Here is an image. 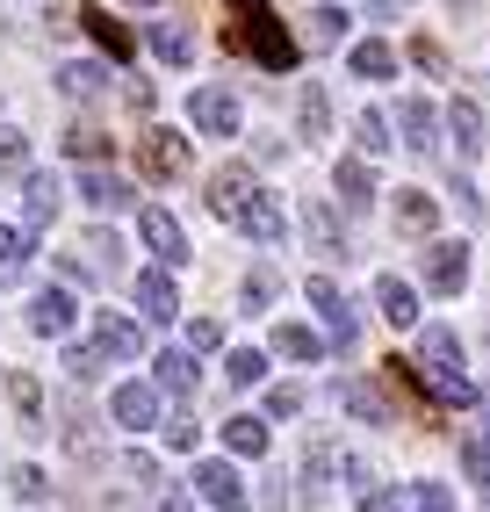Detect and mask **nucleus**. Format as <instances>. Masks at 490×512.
Masks as SVG:
<instances>
[{
    "mask_svg": "<svg viewBox=\"0 0 490 512\" xmlns=\"http://www.w3.org/2000/svg\"><path fill=\"white\" fill-rule=\"evenodd\" d=\"M390 368H397L426 404H476V383L462 375V339H454L447 325H426V339H418V361H390Z\"/></svg>",
    "mask_w": 490,
    "mask_h": 512,
    "instance_id": "obj_1",
    "label": "nucleus"
},
{
    "mask_svg": "<svg viewBox=\"0 0 490 512\" xmlns=\"http://www.w3.org/2000/svg\"><path fill=\"white\" fill-rule=\"evenodd\" d=\"M231 51H253L267 73H289L296 65V37L282 29V15L267 8V0H231Z\"/></svg>",
    "mask_w": 490,
    "mask_h": 512,
    "instance_id": "obj_2",
    "label": "nucleus"
},
{
    "mask_svg": "<svg viewBox=\"0 0 490 512\" xmlns=\"http://www.w3.org/2000/svg\"><path fill=\"white\" fill-rule=\"evenodd\" d=\"M310 311L325 318V332H332V347H339V354H354V347H361V318H354V303L339 296L332 275H310Z\"/></svg>",
    "mask_w": 490,
    "mask_h": 512,
    "instance_id": "obj_3",
    "label": "nucleus"
},
{
    "mask_svg": "<svg viewBox=\"0 0 490 512\" xmlns=\"http://www.w3.org/2000/svg\"><path fill=\"white\" fill-rule=\"evenodd\" d=\"M137 174L145 181H181L188 174V138L181 130H145V138H137Z\"/></svg>",
    "mask_w": 490,
    "mask_h": 512,
    "instance_id": "obj_4",
    "label": "nucleus"
},
{
    "mask_svg": "<svg viewBox=\"0 0 490 512\" xmlns=\"http://www.w3.org/2000/svg\"><path fill=\"white\" fill-rule=\"evenodd\" d=\"M462 282H469V246L462 238H433L426 246V289L433 296H462Z\"/></svg>",
    "mask_w": 490,
    "mask_h": 512,
    "instance_id": "obj_5",
    "label": "nucleus"
},
{
    "mask_svg": "<svg viewBox=\"0 0 490 512\" xmlns=\"http://www.w3.org/2000/svg\"><path fill=\"white\" fill-rule=\"evenodd\" d=\"M188 123L202 130V138H231L238 130V101L224 87H202V94H188Z\"/></svg>",
    "mask_w": 490,
    "mask_h": 512,
    "instance_id": "obj_6",
    "label": "nucleus"
},
{
    "mask_svg": "<svg viewBox=\"0 0 490 512\" xmlns=\"http://www.w3.org/2000/svg\"><path fill=\"white\" fill-rule=\"evenodd\" d=\"M137 231H145V246H152L166 267H188V231L173 224L166 210H137Z\"/></svg>",
    "mask_w": 490,
    "mask_h": 512,
    "instance_id": "obj_7",
    "label": "nucleus"
},
{
    "mask_svg": "<svg viewBox=\"0 0 490 512\" xmlns=\"http://www.w3.org/2000/svg\"><path fill=\"white\" fill-rule=\"evenodd\" d=\"M195 491L217 505V512H245V484L231 462H195Z\"/></svg>",
    "mask_w": 490,
    "mask_h": 512,
    "instance_id": "obj_8",
    "label": "nucleus"
},
{
    "mask_svg": "<svg viewBox=\"0 0 490 512\" xmlns=\"http://www.w3.org/2000/svg\"><path fill=\"white\" fill-rule=\"evenodd\" d=\"M109 412H116V426L145 433V426H159V390H152V383H123V390L109 397Z\"/></svg>",
    "mask_w": 490,
    "mask_h": 512,
    "instance_id": "obj_9",
    "label": "nucleus"
},
{
    "mask_svg": "<svg viewBox=\"0 0 490 512\" xmlns=\"http://www.w3.org/2000/svg\"><path fill=\"white\" fill-rule=\"evenodd\" d=\"M332 188H339V210H368V202H375V166H368V152L361 159H339V174H332Z\"/></svg>",
    "mask_w": 490,
    "mask_h": 512,
    "instance_id": "obj_10",
    "label": "nucleus"
},
{
    "mask_svg": "<svg viewBox=\"0 0 490 512\" xmlns=\"http://www.w3.org/2000/svg\"><path fill=\"white\" fill-rule=\"evenodd\" d=\"M94 347L109 354V361H137V354H145V332H137L130 318H116V311H101L94 318Z\"/></svg>",
    "mask_w": 490,
    "mask_h": 512,
    "instance_id": "obj_11",
    "label": "nucleus"
},
{
    "mask_svg": "<svg viewBox=\"0 0 490 512\" xmlns=\"http://www.w3.org/2000/svg\"><path fill=\"white\" fill-rule=\"evenodd\" d=\"M231 224H238L245 238H253V246H274V238H282V210H274V202H267L260 188L238 202V217H231Z\"/></svg>",
    "mask_w": 490,
    "mask_h": 512,
    "instance_id": "obj_12",
    "label": "nucleus"
},
{
    "mask_svg": "<svg viewBox=\"0 0 490 512\" xmlns=\"http://www.w3.org/2000/svg\"><path fill=\"white\" fill-rule=\"evenodd\" d=\"M137 303H145V318H181V296H173V275H166V260L159 267H145V275H137Z\"/></svg>",
    "mask_w": 490,
    "mask_h": 512,
    "instance_id": "obj_13",
    "label": "nucleus"
},
{
    "mask_svg": "<svg viewBox=\"0 0 490 512\" xmlns=\"http://www.w3.org/2000/svg\"><path fill=\"white\" fill-rule=\"evenodd\" d=\"M73 296H65V289H37V303H29V325H37L44 339H65V332H73Z\"/></svg>",
    "mask_w": 490,
    "mask_h": 512,
    "instance_id": "obj_14",
    "label": "nucleus"
},
{
    "mask_svg": "<svg viewBox=\"0 0 490 512\" xmlns=\"http://www.w3.org/2000/svg\"><path fill=\"white\" fill-rule=\"evenodd\" d=\"M58 195H65V188H58L51 174H22V224L44 231V224L58 217Z\"/></svg>",
    "mask_w": 490,
    "mask_h": 512,
    "instance_id": "obj_15",
    "label": "nucleus"
},
{
    "mask_svg": "<svg viewBox=\"0 0 490 512\" xmlns=\"http://www.w3.org/2000/svg\"><path fill=\"white\" fill-rule=\"evenodd\" d=\"M245 195H253V166H217V174H209V210L217 217H238Z\"/></svg>",
    "mask_w": 490,
    "mask_h": 512,
    "instance_id": "obj_16",
    "label": "nucleus"
},
{
    "mask_svg": "<svg viewBox=\"0 0 490 512\" xmlns=\"http://www.w3.org/2000/svg\"><path fill=\"white\" fill-rule=\"evenodd\" d=\"M390 210H397V224H404L411 238H426V231L440 224V202H433L426 188H397V202H390Z\"/></svg>",
    "mask_w": 490,
    "mask_h": 512,
    "instance_id": "obj_17",
    "label": "nucleus"
},
{
    "mask_svg": "<svg viewBox=\"0 0 490 512\" xmlns=\"http://www.w3.org/2000/svg\"><path fill=\"white\" fill-rule=\"evenodd\" d=\"M80 22H87V37L109 51V58H130V51H137V37H130V29H123L109 8H80Z\"/></svg>",
    "mask_w": 490,
    "mask_h": 512,
    "instance_id": "obj_18",
    "label": "nucleus"
},
{
    "mask_svg": "<svg viewBox=\"0 0 490 512\" xmlns=\"http://www.w3.org/2000/svg\"><path fill=\"white\" fill-rule=\"evenodd\" d=\"M346 65H354V80H361V87H375V80H390V73H397V51L368 37V44L346 51Z\"/></svg>",
    "mask_w": 490,
    "mask_h": 512,
    "instance_id": "obj_19",
    "label": "nucleus"
},
{
    "mask_svg": "<svg viewBox=\"0 0 490 512\" xmlns=\"http://www.w3.org/2000/svg\"><path fill=\"white\" fill-rule=\"evenodd\" d=\"M375 303H382V318H390V325H418V289H411V282L382 275V282H375Z\"/></svg>",
    "mask_w": 490,
    "mask_h": 512,
    "instance_id": "obj_20",
    "label": "nucleus"
},
{
    "mask_svg": "<svg viewBox=\"0 0 490 512\" xmlns=\"http://www.w3.org/2000/svg\"><path fill=\"white\" fill-rule=\"evenodd\" d=\"M152 368H159V390H173V397H195V347H173V354H159Z\"/></svg>",
    "mask_w": 490,
    "mask_h": 512,
    "instance_id": "obj_21",
    "label": "nucleus"
},
{
    "mask_svg": "<svg viewBox=\"0 0 490 512\" xmlns=\"http://www.w3.org/2000/svg\"><path fill=\"white\" fill-rule=\"evenodd\" d=\"M224 448L231 455H267V419H253V412H238V419H224Z\"/></svg>",
    "mask_w": 490,
    "mask_h": 512,
    "instance_id": "obj_22",
    "label": "nucleus"
},
{
    "mask_svg": "<svg viewBox=\"0 0 490 512\" xmlns=\"http://www.w3.org/2000/svg\"><path fill=\"white\" fill-rule=\"evenodd\" d=\"M397 130H404V145H418V152H426V145H433V130H440V116H433L426 101L411 94V101H397Z\"/></svg>",
    "mask_w": 490,
    "mask_h": 512,
    "instance_id": "obj_23",
    "label": "nucleus"
},
{
    "mask_svg": "<svg viewBox=\"0 0 490 512\" xmlns=\"http://www.w3.org/2000/svg\"><path fill=\"white\" fill-rule=\"evenodd\" d=\"M339 404H346L354 419H368V426H390V419H397V412H390V397L368 390V383H346V390H339Z\"/></svg>",
    "mask_w": 490,
    "mask_h": 512,
    "instance_id": "obj_24",
    "label": "nucleus"
},
{
    "mask_svg": "<svg viewBox=\"0 0 490 512\" xmlns=\"http://www.w3.org/2000/svg\"><path fill=\"white\" fill-rule=\"evenodd\" d=\"M303 238H310V246H318V253H346V238H339V217L325 210V202H310V210H303Z\"/></svg>",
    "mask_w": 490,
    "mask_h": 512,
    "instance_id": "obj_25",
    "label": "nucleus"
},
{
    "mask_svg": "<svg viewBox=\"0 0 490 512\" xmlns=\"http://www.w3.org/2000/svg\"><path fill=\"white\" fill-rule=\"evenodd\" d=\"M80 195L94 202V210H123V202H130V181H116V174H101V166H87V174H80Z\"/></svg>",
    "mask_w": 490,
    "mask_h": 512,
    "instance_id": "obj_26",
    "label": "nucleus"
},
{
    "mask_svg": "<svg viewBox=\"0 0 490 512\" xmlns=\"http://www.w3.org/2000/svg\"><path fill=\"white\" fill-rule=\"evenodd\" d=\"M274 354H289V361H310V368H318V361H325V339L310 332V325H282V332H274Z\"/></svg>",
    "mask_w": 490,
    "mask_h": 512,
    "instance_id": "obj_27",
    "label": "nucleus"
},
{
    "mask_svg": "<svg viewBox=\"0 0 490 512\" xmlns=\"http://www.w3.org/2000/svg\"><path fill=\"white\" fill-rule=\"evenodd\" d=\"M152 51L166 58V65H195V37L181 22H152Z\"/></svg>",
    "mask_w": 490,
    "mask_h": 512,
    "instance_id": "obj_28",
    "label": "nucleus"
},
{
    "mask_svg": "<svg viewBox=\"0 0 490 512\" xmlns=\"http://www.w3.org/2000/svg\"><path fill=\"white\" fill-rule=\"evenodd\" d=\"M58 87L65 94H101V87H109V65H94V58H80V65H58Z\"/></svg>",
    "mask_w": 490,
    "mask_h": 512,
    "instance_id": "obj_29",
    "label": "nucleus"
},
{
    "mask_svg": "<svg viewBox=\"0 0 490 512\" xmlns=\"http://www.w3.org/2000/svg\"><path fill=\"white\" fill-rule=\"evenodd\" d=\"M447 130H454V145H462V152H483V109H476V101H454Z\"/></svg>",
    "mask_w": 490,
    "mask_h": 512,
    "instance_id": "obj_30",
    "label": "nucleus"
},
{
    "mask_svg": "<svg viewBox=\"0 0 490 512\" xmlns=\"http://www.w3.org/2000/svg\"><path fill=\"white\" fill-rule=\"evenodd\" d=\"M8 404H15V412H22V426H37L44 419V390H37V375H8Z\"/></svg>",
    "mask_w": 490,
    "mask_h": 512,
    "instance_id": "obj_31",
    "label": "nucleus"
},
{
    "mask_svg": "<svg viewBox=\"0 0 490 512\" xmlns=\"http://www.w3.org/2000/svg\"><path fill=\"white\" fill-rule=\"evenodd\" d=\"M354 145H361L368 159H382V152H390L397 138H390V123H382L375 109H361V116H354Z\"/></svg>",
    "mask_w": 490,
    "mask_h": 512,
    "instance_id": "obj_32",
    "label": "nucleus"
},
{
    "mask_svg": "<svg viewBox=\"0 0 490 512\" xmlns=\"http://www.w3.org/2000/svg\"><path fill=\"white\" fill-rule=\"evenodd\" d=\"M65 152H73V159H87V166H94V159H109V138H101V130H94V123H73V130H65Z\"/></svg>",
    "mask_w": 490,
    "mask_h": 512,
    "instance_id": "obj_33",
    "label": "nucleus"
},
{
    "mask_svg": "<svg viewBox=\"0 0 490 512\" xmlns=\"http://www.w3.org/2000/svg\"><path fill=\"white\" fill-rule=\"evenodd\" d=\"M224 375H231L238 390H245V383H260V375H267V354H260V347H238V354L224 361Z\"/></svg>",
    "mask_w": 490,
    "mask_h": 512,
    "instance_id": "obj_34",
    "label": "nucleus"
},
{
    "mask_svg": "<svg viewBox=\"0 0 490 512\" xmlns=\"http://www.w3.org/2000/svg\"><path fill=\"white\" fill-rule=\"evenodd\" d=\"M0 174H29V138L0 123Z\"/></svg>",
    "mask_w": 490,
    "mask_h": 512,
    "instance_id": "obj_35",
    "label": "nucleus"
},
{
    "mask_svg": "<svg viewBox=\"0 0 490 512\" xmlns=\"http://www.w3.org/2000/svg\"><path fill=\"white\" fill-rule=\"evenodd\" d=\"M22 260H29V231L0 224V275H22Z\"/></svg>",
    "mask_w": 490,
    "mask_h": 512,
    "instance_id": "obj_36",
    "label": "nucleus"
},
{
    "mask_svg": "<svg viewBox=\"0 0 490 512\" xmlns=\"http://www.w3.org/2000/svg\"><path fill=\"white\" fill-rule=\"evenodd\" d=\"M339 37H346V8H332V0H325V8L310 15V44H339Z\"/></svg>",
    "mask_w": 490,
    "mask_h": 512,
    "instance_id": "obj_37",
    "label": "nucleus"
},
{
    "mask_svg": "<svg viewBox=\"0 0 490 512\" xmlns=\"http://www.w3.org/2000/svg\"><path fill=\"white\" fill-rule=\"evenodd\" d=\"M101 361H109L101 347H73V354H65V375H73V383H94V375H101Z\"/></svg>",
    "mask_w": 490,
    "mask_h": 512,
    "instance_id": "obj_38",
    "label": "nucleus"
},
{
    "mask_svg": "<svg viewBox=\"0 0 490 512\" xmlns=\"http://www.w3.org/2000/svg\"><path fill=\"white\" fill-rule=\"evenodd\" d=\"M296 116H303V130H310V138H318V130H325V123H332V101H325V94H318V87H310V94H303V101H296Z\"/></svg>",
    "mask_w": 490,
    "mask_h": 512,
    "instance_id": "obj_39",
    "label": "nucleus"
},
{
    "mask_svg": "<svg viewBox=\"0 0 490 512\" xmlns=\"http://www.w3.org/2000/svg\"><path fill=\"white\" fill-rule=\"evenodd\" d=\"M188 347H195V354H217V347H224V325H217V318H195V325H188Z\"/></svg>",
    "mask_w": 490,
    "mask_h": 512,
    "instance_id": "obj_40",
    "label": "nucleus"
},
{
    "mask_svg": "<svg viewBox=\"0 0 490 512\" xmlns=\"http://www.w3.org/2000/svg\"><path fill=\"white\" fill-rule=\"evenodd\" d=\"M87 253H94L101 275H116V253H123V246H116V231H94V238H87Z\"/></svg>",
    "mask_w": 490,
    "mask_h": 512,
    "instance_id": "obj_41",
    "label": "nucleus"
},
{
    "mask_svg": "<svg viewBox=\"0 0 490 512\" xmlns=\"http://www.w3.org/2000/svg\"><path fill=\"white\" fill-rule=\"evenodd\" d=\"M462 469L476 476V484H490V440H483V433H476L469 448H462Z\"/></svg>",
    "mask_w": 490,
    "mask_h": 512,
    "instance_id": "obj_42",
    "label": "nucleus"
},
{
    "mask_svg": "<svg viewBox=\"0 0 490 512\" xmlns=\"http://www.w3.org/2000/svg\"><path fill=\"white\" fill-rule=\"evenodd\" d=\"M325 469L332 455H303V498H325Z\"/></svg>",
    "mask_w": 490,
    "mask_h": 512,
    "instance_id": "obj_43",
    "label": "nucleus"
},
{
    "mask_svg": "<svg viewBox=\"0 0 490 512\" xmlns=\"http://www.w3.org/2000/svg\"><path fill=\"white\" fill-rule=\"evenodd\" d=\"M361 512H404V498H397L390 484H368V491H361Z\"/></svg>",
    "mask_w": 490,
    "mask_h": 512,
    "instance_id": "obj_44",
    "label": "nucleus"
},
{
    "mask_svg": "<svg viewBox=\"0 0 490 512\" xmlns=\"http://www.w3.org/2000/svg\"><path fill=\"white\" fill-rule=\"evenodd\" d=\"M411 512H454V498H447V484H418V498H411Z\"/></svg>",
    "mask_w": 490,
    "mask_h": 512,
    "instance_id": "obj_45",
    "label": "nucleus"
},
{
    "mask_svg": "<svg viewBox=\"0 0 490 512\" xmlns=\"http://www.w3.org/2000/svg\"><path fill=\"white\" fill-rule=\"evenodd\" d=\"M267 412H274V419H296V412H303V390H296V383H282V390L267 397Z\"/></svg>",
    "mask_w": 490,
    "mask_h": 512,
    "instance_id": "obj_46",
    "label": "nucleus"
},
{
    "mask_svg": "<svg viewBox=\"0 0 490 512\" xmlns=\"http://www.w3.org/2000/svg\"><path fill=\"white\" fill-rule=\"evenodd\" d=\"M245 303H253V311L274 303V275H267V267H260V275H245Z\"/></svg>",
    "mask_w": 490,
    "mask_h": 512,
    "instance_id": "obj_47",
    "label": "nucleus"
},
{
    "mask_svg": "<svg viewBox=\"0 0 490 512\" xmlns=\"http://www.w3.org/2000/svg\"><path fill=\"white\" fill-rule=\"evenodd\" d=\"M8 484H15V498H44V469H29V462H22Z\"/></svg>",
    "mask_w": 490,
    "mask_h": 512,
    "instance_id": "obj_48",
    "label": "nucleus"
},
{
    "mask_svg": "<svg viewBox=\"0 0 490 512\" xmlns=\"http://www.w3.org/2000/svg\"><path fill=\"white\" fill-rule=\"evenodd\" d=\"M411 65H426V73H447V51H440V44H426V37H418V44H411Z\"/></svg>",
    "mask_w": 490,
    "mask_h": 512,
    "instance_id": "obj_49",
    "label": "nucleus"
},
{
    "mask_svg": "<svg viewBox=\"0 0 490 512\" xmlns=\"http://www.w3.org/2000/svg\"><path fill=\"white\" fill-rule=\"evenodd\" d=\"M166 448L188 455V448H195V419H173V426H166Z\"/></svg>",
    "mask_w": 490,
    "mask_h": 512,
    "instance_id": "obj_50",
    "label": "nucleus"
},
{
    "mask_svg": "<svg viewBox=\"0 0 490 512\" xmlns=\"http://www.w3.org/2000/svg\"><path fill=\"white\" fill-rule=\"evenodd\" d=\"M123 476H130V484H152L159 469H152V455H123Z\"/></svg>",
    "mask_w": 490,
    "mask_h": 512,
    "instance_id": "obj_51",
    "label": "nucleus"
},
{
    "mask_svg": "<svg viewBox=\"0 0 490 512\" xmlns=\"http://www.w3.org/2000/svg\"><path fill=\"white\" fill-rule=\"evenodd\" d=\"M123 8H159V0H123Z\"/></svg>",
    "mask_w": 490,
    "mask_h": 512,
    "instance_id": "obj_52",
    "label": "nucleus"
},
{
    "mask_svg": "<svg viewBox=\"0 0 490 512\" xmlns=\"http://www.w3.org/2000/svg\"><path fill=\"white\" fill-rule=\"evenodd\" d=\"M375 8H382V15H390V8H404V0H375Z\"/></svg>",
    "mask_w": 490,
    "mask_h": 512,
    "instance_id": "obj_53",
    "label": "nucleus"
}]
</instances>
